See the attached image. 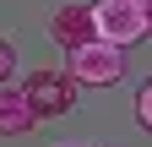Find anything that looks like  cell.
I'll use <instances>...</instances> for the list:
<instances>
[{"label":"cell","instance_id":"1","mask_svg":"<svg viewBox=\"0 0 152 147\" xmlns=\"http://www.w3.org/2000/svg\"><path fill=\"white\" fill-rule=\"evenodd\" d=\"M92 16H98V38L103 44H141L152 33V6L147 0H92Z\"/></svg>","mask_w":152,"mask_h":147},{"label":"cell","instance_id":"2","mask_svg":"<svg viewBox=\"0 0 152 147\" xmlns=\"http://www.w3.org/2000/svg\"><path fill=\"white\" fill-rule=\"evenodd\" d=\"M65 71H71L82 87H114V82L125 76V49L92 38L87 49H71V54H65Z\"/></svg>","mask_w":152,"mask_h":147},{"label":"cell","instance_id":"3","mask_svg":"<svg viewBox=\"0 0 152 147\" xmlns=\"http://www.w3.org/2000/svg\"><path fill=\"white\" fill-rule=\"evenodd\" d=\"M22 87H27V98L38 109V120H54V115H71L76 109V87L82 82H76L71 71H33Z\"/></svg>","mask_w":152,"mask_h":147},{"label":"cell","instance_id":"4","mask_svg":"<svg viewBox=\"0 0 152 147\" xmlns=\"http://www.w3.org/2000/svg\"><path fill=\"white\" fill-rule=\"evenodd\" d=\"M49 38L60 44L65 54H71V49H87L92 38H98V16H92V0H87V6H60V11L49 16Z\"/></svg>","mask_w":152,"mask_h":147},{"label":"cell","instance_id":"5","mask_svg":"<svg viewBox=\"0 0 152 147\" xmlns=\"http://www.w3.org/2000/svg\"><path fill=\"white\" fill-rule=\"evenodd\" d=\"M33 125H38V109H33V98H27V87H22V82L0 87V131H6V136H27Z\"/></svg>","mask_w":152,"mask_h":147},{"label":"cell","instance_id":"6","mask_svg":"<svg viewBox=\"0 0 152 147\" xmlns=\"http://www.w3.org/2000/svg\"><path fill=\"white\" fill-rule=\"evenodd\" d=\"M16 82V44H0V87Z\"/></svg>","mask_w":152,"mask_h":147},{"label":"cell","instance_id":"7","mask_svg":"<svg viewBox=\"0 0 152 147\" xmlns=\"http://www.w3.org/2000/svg\"><path fill=\"white\" fill-rule=\"evenodd\" d=\"M136 120H141L147 131H152V76L141 82V93H136Z\"/></svg>","mask_w":152,"mask_h":147},{"label":"cell","instance_id":"8","mask_svg":"<svg viewBox=\"0 0 152 147\" xmlns=\"http://www.w3.org/2000/svg\"><path fill=\"white\" fill-rule=\"evenodd\" d=\"M147 6H152V0H147Z\"/></svg>","mask_w":152,"mask_h":147}]
</instances>
